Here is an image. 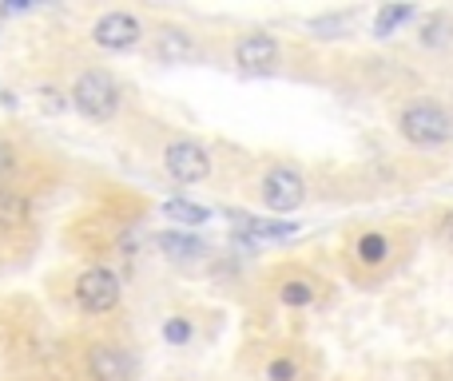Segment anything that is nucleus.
I'll return each instance as SVG.
<instances>
[{"label": "nucleus", "mask_w": 453, "mask_h": 381, "mask_svg": "<svg viewBox=\"0 0 453 381\" xmlns=\"http://www.w3.org/2000/svg\"><path fill=\"white\" fill-rule=\"evenodd\" d=\"M354 258H358L362 266H382L386 258H390V239H386V234H378V231L362 234V239L354 242Z\"/></svg>", "instance_id": "11"}, {"label": "nucleus", "mask_w": 453, "mask_h": 381, "mask_svg": "<svg viewBox=\"0 0 453 381\" xmlns=\"http://www.w3.org/2000/svg\"><path fill=\"white\" fill-rule=\"evenodd\" d=\"M410 16H414V8L410 4H386L382 12H378V20H374V32L378 36H390L394 28H402V24L410 20Z\"/></svg>", "instance_id": "16"}, {"label": "nucleus", "mask_w": 453, "mask_h": 381, "mask_svg": "<svg viewBox=\"0 0 453 381\" xmlns=\"http://www.w3.org/2000/svg\"><path fill=\"white\" fill-rule=\"evenodd\" d=\"M88 370H92V381H132L135 377V362L119 346H96L88 354Z\"/></svg>", "instance_id": "8"}, {"label": "nucleus", "mask_w": 453, "mask_h": 381, "mask_svg": "<svg viewBox=\"0 0 453 381\" xmlns=\"http://www.w3.org/2000/svg\"><path fill=\"white\" fill-rule=\"evenodd\" d=\"M159 250H167L172 258H196V255H203V242L199 239H188V234H159Z\"/></svg>", "instance_id": "13"}, {"label": "nucleus", "mask_w": 453, "mask_h": 381, "mask_svg": "<svg viewBox=\"0 0 453 381\" xmlns=\"http://www.w3.org/2000/svg\"><path fill=\"white\" fill-rule=\"evenodd\" d=\"M306 199V183L298 171H290V167H271V171L263 175V202L271 210H279V215H287V210H298Z\"/></svg>", "instance_id": "4"}, {"label": "nucleus", "mask_w": 453, "mask_h": 381, "mask_svg": "<svg viewBox=\"0 0 453 381\" xmlns=\"http://www.w3.org/2000/svg\"><path fill=\"white\" fill-rule=\"evenodd\" d=\"M279 298L287 306H311L314 302V282L311 278H287L279 286Z\"/></svg>", "instance_id": "15"}, {"label": "nucleus", "mask_w": 453, "mask_h": 381, "mask_svg": "<svg viewBox=\"0 0 453 381\" xmlns=\"http://www.w3.org/2000/svg\"><path fill=\"white\" fill-rule=\"evenodd\" d=\"M164 338H167V342H175V346L191 342V322H188V318H172V322L164 326Z\"/></svg>", "instance_id": "18"}, {"label": "nucleus", "mask_w": 453, "mask_h": 381, "mask_svg": "<svg viewBox=\"0 0 453 381\" xmlns=\"http://www.w3.org/2000/svg\"><path fill=\"white\" fill-rule=\"evenodd\" d=\"M72 103H76V111L88 119H111L119 108V88L108 72H84V76L72 84Z\"/></svg>", "instance_id": "2"}, {"label": "nucleus", "mask_w": 453, "mask_h": 381, "mask_svg": "<svg viewBox=\"0 0 453 381\" xmlns=\"http://www.w3.org/2000/svg\"><path fill=\"white\" fill-rule=\"evenodd\" d=\"M164 167L175 183H199L211 171V156H207V148H199L196 140H180L164 151Z\"/></svg>", "instance_id": "5"}, {"label": "nucleus", "mask_w": 453, "mask_h": 381, "mask_svg": "<svg viewBox=\"0 0 453 381\" xmlns=\"http://www.w3.org/2000/svg\"><path fill=\"white\" fill-rule=\"evenodd\" d=\"M164 215L183 226H203L207 218H211V210L199 207V202H188V199H172V202H164Z\"/></svg>", "instance_id": "12"}, {"label": "nucleus", "mask_w": 453, "mask_h": 381, "mask_svg": "<svg viewBox=\"0 0 453 381\" xmlns=\"http://www.w3.org/2000/svg\"><path fill=\"white\" fill-rule=\"evenodd\" d=\"M76 302H80V310H88V314L116 310V302H119V278L108 271V266H92V271H84L76 278Z\"/></svg>", "instance_id": "3"}, {"label": "nucleus", "mask_w": 453, "mask_h": 381, "mask_svg": "<svg viewBox=\"0 0 453 381\" xmlns=\"http://www.w3.org/2000/svg\"><path fill=\"white\" fill-rule=\"evenodd\" d=\"M12 171H16V151L8 148V143H0V183H4Z\"/></svg>", "instance_id": "19"}, {"label": "nucleus", "mask_w": 453, "mask_h": 381, "mask_svg": "<svg viewBox=\"0 0 453 381\" xmlns=\"http://www.w3.org/2000/svg\"><path fill=\"white\" fill-rule=\"evenodd\" d=\"M140 36H143V24L132 12H108L92 28V40L100 48H108V52H127V48L140 44Z\"/></svg>", "instance_id": "6"}, {"label": "nucleus", "mask_w": 453, "mask_h": 381, "mask_svg": "<svg viewBox=\"0 0 453 381\" xmlns=\"http://www.w3.org/2000/svg\"><path fill=\"white\" fill-rule=\"evenodd\" d=\"M28 218V199L16 191H0V226H20Z\"/></svg>", "instance_id": "14"}, {"label": "nucleus", "mask_w": 453, "mask_h": 381, "mask_svg": "<svg viewBox=\"0 0 453 381\" xmlns=\"http://www.w3.org/2000/svg\"><path fill=\"white\" fill-rule=\"evenodd\" d=\"M402 140L414 143V148H441V143L453 135L449 116L438 108V103H410L398 119Z\"/></svg>", "instance_id": "1"}, {"label": "nucleus", "mask_w": 453, "mask_h": 381, "mask_svg": "<svg viewBox=\"0 0 453 381\" xmlns=\"http://www.w3.org/2000/svg\"><path fill=\"white\" fill-rule=\"evenodd\" d=\"M441 234H446V239L453 242V210H449V215H446V218H441Z\"/></svg>", "instance_id": "20"}, {"label": "nucleus", "mask_w": 453, "mask_h": 381, "mask_svg": "<svg viewBox=\"0 0 453 381\" xmlns=\"http://www.w3.org/2000/svg\"><path fill=\"white\" fill-rule=\"evenodd\" d=\"M266 381H298V362L295 358H271L266 362Z\"/></svg>", "instance_id": "17"}, {"label": "nucleus", "mask_w": 453, "mask_h": 381, "mask_svg": "<svg viewBox=\"0 0 453 381\" xmlns=\"http://www.w3.org/2000/svg\"><path fill=\"white\" fill-rule=\"evenodd\" d=\"M234 226H239L242 234H250V239H290V234L298 231L295 223H271V218H255V215H239V210H231Z\"/></svg>", "instance_id": "10"}, {"label": "nucleus", "mask_w": 453, "mask_h": 381, "mask_svg": "<svg viewBox=\"0 0 453 381\" xmlns=\"http://www.w3.org/2000/svg\"><path fill=\"white\" fill-rule=\"evenodd\" d=\"M234 64L250 76H266L279 64V44H274L266 32H247V36L234 44Z\"/></svg>", "instance_id": "7"}, {"label": "nucleus", "mask_w": 453, "mask_h": 381, "mask_svg": "<svg viewBox=\"0 0 453 381\" xmlns=\"http://www.w3.org/2000/svg\"><path fill=\"white\" fill-rule=\"evenodd\" d=\"M156 56L164 64H188L191 56H196V40H191L183 28H164V32H159Z\"/></svg>", "instance_id": "9"}]
</instances>
